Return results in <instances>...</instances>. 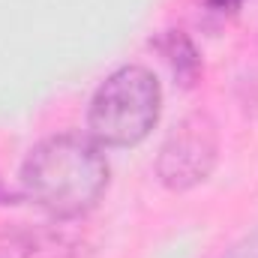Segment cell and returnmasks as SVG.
<instances>
[{"label":"cell","instance_id":"8992f818","mask_svg":"<svg viewBox=\"0 0 258 258\" xmlns=\"http://www.w3.org/2000/svg\"><path fill=\"white\" fill-rule=\"evenodd\" d=\"M240 6H243V0H207V9H210V12H222V15H225V12L231 15V12H237Z\"/></svg>","mask_w":258,"mask_h":258},{"label":"cell","instance_id":"3957f363","mask_svg":"<svg viewBox=\"0 0 258 258\" xmlns=\"http://www.w3.org/2000/svg\"><path fill=\"white\" fill-rule=\"evenodd\" d=\"M216 159H219L216 123L207 114L195 111L183 117L162 141L156 156V177L171 192H186L213 174Z\"/></svg>","mask_w":258,"mask_h":258},{"label":"cell","instance_id":"5b68a950","mask_svg":"<svg viewBox=\"0 0 258 258\" xmlns=\"http://www.w3.org/2000/svg\"><path fill=\"white\" fill-rule=\"evenodd\" d=\"M219 258H258V231L246 234L243 240H237L231 249H225Z\"/></svg>","mask_w":258,"mask_h":258},{"label":"cell","instance_id":"277c9868","mask_svg":"<svg viewBox=\"0 0 258 258\" xmlns=\"http://www.w3.org/2000/svg\"><path fill=\"white\" fill-rule=\"evenodd\" d=\"M156 51L168 60L174 78H177L183 87H189L195 78H198V72H201V57H198V51H195L192 39H189L183 30H165V33L156 39Z\"/></svg>","mask_w":258,"mask_h":258},{"label":"cell","instance_id":"6da1fadb","mask_svg":"<svg viewBox=\"0 0 258 258\" xmlns=\"http://www.w3.org/2000/svg\"><path fill=\"white\" fill-rule=\"evenodd\" d=\"M18 180L24 198L54 219H78L102 201L111 168L93 138L60 132L27 153Z\"/></svg>","mask_w":258,"mask_h":258},{"label":"cell","instance_id":"7a4b0ae2","mask_svg":"<svg viewBox=\"0 0 258 258\" xmlns=\"http://www.w3.org/2000/svg\"><path fill=\"white\" fill-rule=\"evenodd\" d=\"M162 114V87L147 66L114 69L87 105V129L99 147L141 144Z\"/></svg>","mask_w":258,"mask_h":258}]
</instances>
